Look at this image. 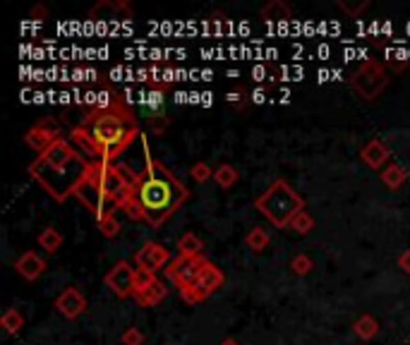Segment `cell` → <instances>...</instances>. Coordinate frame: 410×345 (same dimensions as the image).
Wrapping results in <instances>:
<instances>
[{
    "mask_svg": "<svg viewBox=\"0 0 410 345\" xmlns=\"http://www.w3.org/2000/svg\"><path fill=\"white\" fill-rule=\"evenodd\" d=\"M187 199L190 189L163 163L146 156V166L139 173L135 187V202L141 211V218L151 228H161Z\"/></svg>",
    "mask_w": 410,
    "mask_h": 345,
    "instance_id": "1",
    "label": "cell"
},
{
    "mask_svg": "<svg viewBox=\"0 0 410 345\" xmlns=\"http://www.w3.org/2000/svg\"><path fill=\"white\" fill-rule=\"evenodd\" d=\"M89 168L91 163L72 147L70 139H60L29 163V175L36 180L38 187H43V192H48V197L65 202L75 194L77 185L87 178Z\"/></svg>",
    "mask_w": 410,
    "mask_h": 345,
    "instance_id": "2",
    "label": "cell"
},
{
    "mask_svg": "<svg viewBox=\"0 0 410 345\" xmlns=\"http://www.w3.org/2000/svg\"><path fill=\"white\" fill-rule=\"evenodd\" d=\"M82 125L96 139L104 161H113V163L135 142L137 134H139L137 118L125 101L106 110H87Z\"/></svg>",
    "mask_w": 410,
    "mask_h": 345,
    "instance_id": "3",
    "label": "cell"
},
{
    "mask_svg": "<svg viewBox=\"0 0 410 345\" xmlns=\"http://www.w3.org/2000/svg\"><path fill=\"white\" fill-rule=\"evenodd\" d=\"M255 209L264 218H269L271 226L291 228L293 218L305 209V199L295 192V187L288 180L278 178L255 199Z\"/></svg>",
    "mask_w": 410,
    "mask_h": 345,
    "instance_id": "4",
    "label": "cell"
},
{
    "mask_svg": "<svg viewBox=\"0 0 410 345\" xmlns=\"http://www.w3.org/2000/svg\"><path fill=\"white\" fill-rule=\"evenodd\" d=\"M389 84H391V77L384 70L382 62L377 60H365L363 65L353 72V77H350V86L367 101L377 99Z\"/></svg>",
    "mask_w": 410,
    "mask_h": 345,
    "instance_id": "5",
    "label": "cell"
},
{
    "mask_svg": "<svg viewBox=\"0 0 410 345\" xmlns=\"http://www.w3.org/2000/svg\"><path fill=\"white\" fill-rule=\"evenodd\" d=\"M204 266H207V259L204 257H185L178 254L168 266L163 269V276L168 281H173L180 288H187V285H194L202 276Z\"/></svg>",
    "mask_w": 410,
    "mask_h": 345,
    "instance_id": "6",
    "label": "cell"
},
{
    "mask_svg": "<svg viewBox=\"0 0 410 345\" xmlns=\"http://www.w3.org/2000/svg\"><path fill=\"white\" fill-rule=\"evenodd\" d=\"M223 281H226L223 271L218 269L216 264L207 261V266H204V271H202V276H199L197 283L187 285V288H180V295H183L185 302L197 305V302H202V300H207L212 293H216V290L223 285Z\"/></svg>",
    "mask_w": 410,
    "mask_h": 345,
    "instance_id": "7",
    "label": "cell"
},
{
    "mask_svg": "<svg viewBox=\"0 0 410 345\" xmlns=\"http://www.w3.org/2000/svg\"><path fill=\"white\" fill-rule=\"evenodd\" d=\"M62 139V125L58 123L56 118H41L34 128L27 130V134H24V142H27L29 149H34V152L41 156V154H46L48 149L53 147L56 142H60Z\"/></svg>",
    "mask_w": 410,
    "mask_h": 345,
    "instance_id": "8",
    "label": "cell"
},
{
    "mask_svg": "<svg viewBox=\"0 0 410 345\" xmlns=\"http://www.w3.org/2000/svg\"><path fill=\"white\" fill-rule=\"evenodd\" d=\"M72 197L80 199V202L84 204V206L89 209L96 218H101L104 213H109V211H115V209H111V204L106 202V194H104V189H101V182H99V178H96L94 168H89L87 178L77 185V189H75Z\"/></svg>",
    "mask_w": 410,
    "mask_h": 345,
    "instance_id": "9",
    "label": "cell"
},
{
    "mask_svg": "<svg viewBox=\"0 0 410 345\" xmlns=\"http://www.w3.org/2000/svg\"><path fill=\"white\" fill-rule=\"evenodd\" d=\"M135 274L137 269H133L130 261H115L113 266L109 269V274L104 276V283L113 290L115 298L125 300L130 295H135Z\"/></svg>",
    "mask_w": 410,
    "mask_h": 345,
    "instance_id": "10",
    "label": "cell"
},
{
    "mask_svg": "<svg viewBox=\"0 0 410 345\" xmlns=\"http://www.w3.org/2000/svg\"><path fill=\"white\" fill-rule=\"evenodd\" d=\"M170 261H173V259H170V250H168V247L161 245V242H154V240H146L144 245L137 250V254H135L137 269L151 271V274H156V271L166 269Z\"/></svg>",
    "mask_w": 410,
    "mask_h": 345,
    "instance_id": "11",
    "label": "cell"
},
{
    "mask_svg": "<svg viewBox=\"0 0 410 345\" xmlns=\"http://www.w3.org/2000/svg\"><path fill=\"white\" fill-rule=\"evenodd\" d=\"M87 298L84 293H82L80 288H75V285H70V288H65L60 295L56 298V309L62 314L65 319H77L82 317V314L87 312Z\"/></svg>",
    "mask_w": 410,
    "mask_h": 345,
    "instance_id": "12",
    "label": "cell"
},
{
    "mask_svg": "<svg viewBox=\"0 0 410 345\" xmlns=\"http://www.w3.org/2000/svg\"><path fill=\"white\" fill-rule=\"evenodd\" d=\"M70 144H72V147H75L77 152H80L82 156H84L89 163L104 161L99 144H96V139L91 137V132L84 128V125H77V128L70 130Z\"/></svg>",
    "mask_w": 410,
    "mask_h": 345,
    "instance_id": "13",
    "label": "cell"
},
{
    "mask_svg": "<svg viewBox=\"0 0 410 345\" xmlns=\"http://www.w3.org/2000/svg\"><path fill=\"white\" fill-rule=\"evenodd\" d=\"M14 271H17L22 278H27V281H36L38 276L46 271V259L43 257H38L36 252H24L22 257H19L17 261H14Z\"/></svg>",
    "mask_w": 410,
    "mask_h": 345,
    "instance_id": "14",
    "label": "cell"
},
{
    "mask_svg": "<svg viewBox=\"0 0 410 345\" xmlns=\"http://www.w3.org/2000/svg\"><path fill=\"white\" fill-rule=\"evenodd\" d=\"M389 156H391V152H389V147L382 142V139H369V142L363 147V152H360V158H363L369 168H377V171L384 168V163L389 161Z\"/></svg>",
    "mask_w": 410,
    "mask_h": 345,
    "instance_id": "15",
    "label": "cell"
},
{
    "mask_svg": "<svg viewBox=\"0 0 410 345\" xmlns=\"http://www.w3.org/2000/svg\"><path fill=\"white\" fill-rule=\"evenodd\" d=\"M166 295H168V288H166V283L161 278H156L154 283L149 285V288L141 290V293H137L135 300L141 305V307H156V305L163 302Z\"/></svg>",
    "mask_w": 410,
    "mask_h": 345,
    "instance_id": "16",
    "label": "cell"
},
{
    "mask_svg": "<svg viewBox=\"0 0 410 345\" xmlns=\"http://www.w3.org/2000/svg\"><path fill=\"white\" fill-rule=\"evenodd\" d=\"M353 331L360 341H372L374 336L379 333V322L372 317V314H363L353 322Z\"/></svg>",
    "mask_w": 410,
    "mask_h": 345,
    "instance_id": "17",
    "label": "cell"
},
{
    "mask_svg": "<svg viewBox=\"0 0 410 345\" xmlns=\"http://www.w3.org/2000/svg\"><path fill=\"white\" fill-rule=\"evenodd\" d=\"M293 17V10L288 8L283 0H271L269 5H264L262 8V19H264L266 24L269 22H286V19Z\"/></svg>",
    "mask_w": 410,
    "mask_h": 345,
    "instance_id": "18",
    "label": "cell"
},
{
    "mask_svg": "<svg viewBox=\"0 0 410 345\" xmlns=\"http://www.w3.org/2000/svg\"><path fill=\"white\" fill-rule=\"evenodd\" d=\"M38 247H41L46 254H56L58 250H60V245H62V233H58L56 228H51V226H46L41 233H38Z\"/></svg>",
    "mask_w": 410,
    "mask_h": 345,
    "instance_id": "19",
    "label": "cell"
},
{
    "mask_svg": "<svg viewBox=\"0 0 410 345\" xmlns=\"http://www.w3.org/2000/svg\"><path fill=\"white\" fill-rule=\"evenodd\" d=\"M238 180H240V173H238V168L231 166V163H221V166L214 168V182L221 189H231Z\"/></svg>",
    "mask_w": 410,
    "mask_h": 345,
    "instance_id": "20",
    "label": "cell"
},
{
    "mask_svg": "<svg viewBox=\"0 0 410 345\" xmlns=\"http://www.w3.org/2000/svg\"><path fill=\"white\" fill-rule=\"evenodd\" d=\"M202 250H204V242L199 235H194L192 230L190 233H183L178 240V252L185 257H202Z\"/></svg>",
    "mask_w": 410,
    "mask_h": 345,
    "instance_id": "21",
    "label": "cell"
},
{
    "mask_svg": "<svg viewBox=\"0 0 410 345\" xmlns=\"http://www.w3.org/2000/svg\"><path fill=\"white\" fill-rule=\"evenodd\" d=\"M269 242H271V235H269V230L266 228H262V226H255L250 233L245 235V245L250 247L252 252H264L266 247H269Z\"/></svg>",
    "mask_w": 410,
    "mask_h": 345,
    "instance_id": "22",
    "label": "cell"
},
{
    "mask_svg": "<svg viewBox=\"0 0 410 345\" xmlns=\"http://www.w3.org/2000/svg\"><path fill=\"white\" fill-rule=\"evenodd\" d=\"M379 178H382V182L387 185L389 189H398L403 182H406L408 175H406V168H401L398 163H389V166L379 173Z\"/></svg>",
    "mask_w": 410,
    "mask_h": 345,
    "instance_id": "23",
    "label": "cell"
},
{
    "mask_svg": "<svg viewBox=\"0 0 410 345\" xmlns=\"http://www.w3.org/2000/svg\"><path fill=\"white\" fill-rule=\"evenodd\" d=\"M0 326L5 329V333H10V336H14V333L22 331L24 326V317L19 314V309L10 307L3 312V317H0Z\"/></svg>",
    "mask_w": 410,
    "mask_h": 345,
    "instance_id": "24",
    "label": "cell"
},
{
    "mask_svg": "<svg viewBox=\"0 0 410 345\" xmlns=\"http://www.w3.org/2000/svg\"><path fill=\"white\" fill-rule=\"evenodd\" d=\"M96 223H99V230L104 233L106 237H115L120 233V221L118 216H115V211L104 213L101 218H96Z\"/></svg>",
    "mask_w": 410,
    "mask_h": 345,
    "instance_id": "25",
    "label": "cell"
},
{
    "mask_svg": "<svg viewBox=\"0 0 410 345\" xmlns=\"http://www.w3.org/2000/svg\"><path fill=\"white\" fill-rule=\"evenodd\" d=\"M146 128H149V132L154 134V137H163V134L168 132V128H170V118L166 113L149 115V120H146Z\"/></svg>",
    "mask_w": 410,
    "mask_h": 345,
    "instance_id": "26",
    "label": "cell"
},
{
    "mask_svg": "<svg viewBox=\"0 0 410 345\" xmlns=\"http://www.w3.org/2000/svg\"><path fill=\"white\" fill-rule=\"evenodd\" d=\"M291 228L297 233V235H307V233L315 230V218H312V213H310V211H305V209H302V211L297 213L295 218H293Z\"/></svg>",
    "mask_w": 410,
    "mask_h": 345,
    "instance_id": "27",
    "label": "cell"
},
{
    "mask_svg": "<svg viewBox=\"0 0 410 345\" xmlns=\"http://www.w3.org/2000/svg\"><path fill=\"white\" fill-rule=\"evenodd\" d=\"M312 269H315V261H312V257H307L305 252H300V254H295L291 259V271L295 276H307Z\"/></svg>",
    "mask_w": 410,
    "mask_h": 345,
    "instance_id": "28",
    "label": "cell"
},
{
    "mask_svg": "<svg viewBox=\"0 0 410 345\" xmlns=\"http://www.w3.org/2000/svg\"><path fill=\"white\" fill-rule=\"evenodd\" d=\"M226 101H228V104H231V106H236L238 110H242V108H247V106H250L252 94H247V89H242V86H238V89L228 91V94H226Z\"/></svg>",
    "mask_w": 410,
    "mask_h": 345,
    "instance_id": "29",
    "label": "cell"
},
{
    "mask_svg": "<svg viewBox=\"0 0 410 345\" xmlns=\"http://www.w3.org/2000/svg\"><path fill=\"white\" fill-rule=\"evenodd\" d=\"M190 175H192V180H197V182H207V180L214 178V171L207 161H197L190 168Z\"/></svg>",
    "mask_w": 410,
    "mask_h": 345,
    "instance_id": "30",
    "label": "cell"
},
{
    "mask_svg": "<svg viewBox=\"0 0 410 345\" xmlns=\"http://www.w3.org/2000/svg\"><path fill=\"white\" fill-rule=\"evenodd\" d=\"M156 281V274H151V271H144V269H137L135 274V295L141 293V290H146L151 283ZM133 295V298H135Z\"/></svg>",
    "mask_w": 410,
    "mask_h": 345,
    "instance_id": "31",
    "label": "cell"
},
{
    "mask_svg": "<svg viewBox=\"0 0 410 345\" xmlns=\"http://www.w3.org/2000/svg\"><path fill=\"white\" fill-rule=\"evenodd\" d=\"M120 341H123V345H141V343H144V333H141L139 329L130 326V329H125V331H123Z\"/></svg>",
    "mask_w": 410,
    "mask_h": 345,
    "instance_id": "32",
    "label": "cell"
},
{
    "mask_svg": "<svg viewBox=\"0 0 410 345\" xmlns=\"http://www.w3.org/2000/svg\"><path fill=\"white\" fill-rule=\"evenodd\" d=\"M339 8L343 10L345 14H350V17H355V14H360V12H363V10H367V8H369V3H367V0H363V3H358V5H350V3H343V0H341Z\"/></svg>",
    "mask_w": 410,
    "mask_h": 345,
    "instance_id": "33",
    "label": "cell"
},
{
    "mask_svg": "<svg viewBox=\"0 0 410 345\" xmlns=\"http://www.w3.org/2000/svg\"><path fill=\"white\" fill-rule=\"evenodd\" d=\"M398 266H401L403 274H410V250H406L401 257H398Z\"/></svg>",
    "mask_w": 410,
    "mask_h": 345,
    "instance_id": "34",
    "label": "cell"
},
{
    "mask_svg": "<svg viewBox=\"0 0 410 345\" xmlns=\"http://www.w3.org/2000/svg\"><path fill=\"white\" fill-rule=\"evenodd\" d=\"M264 91H266V89H257V91H252V101H255V104H262V101H264Z\"/></svg>",
    "mask_w": 410,
    "mask_h": 345,
    "instance_id": "35",
    "label": "cell"
},
{
    "mask_svg": "<svg viewBox=\"0 0 410 345\" xmlns=\"http://www.w3.org/2000/svg\"><path fill=\"white\" fill-rule=\"evenodd\" d=\"M32 17H46V8H43V5H36V8L32 10Z\"/></svg>",
    "mask_w": 410,
    "mask_h": 345,
    "instance_id": "36",
    "label": "cell"
},
{
    "mask_svg": "<svg viewBox=\"0 0 410 345\" xmlns=\"http://www.w3.org/2000/svg\"><path fill=\"white\" fill-rule=\"evenodd\" d=\"M218 345H240V343H238L236 338H226V341H221Z\"/></svg>",
    "mask_w": 410,
    "mask_h": 345,
    "instance_id": "37",
    "label": "cell"
}]
</instances>
